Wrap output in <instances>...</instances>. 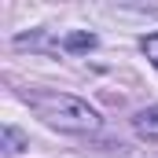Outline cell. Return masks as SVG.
I'll list each match as a JSON object with an SVG mask.
<instances>
[{"instance_id":"obj_1","label":"cell","mask_w":158,"mask_h":158,"mask_svg":"<svg viewBox=\"0 0 158 158\" xmlns=\"http://www.w3.org/2000/svg\"><path fill=\"white\" fill-rule=\"evenodd\" d=\"M30 107L48 125H55L63 132H96L99 129V114L85 99L66 96V92H33L30 96Z\"/></svg>"},{"instance_id":"obj_2","label":"cell","mask_w":158,"mask_h":158,"mask_svg":"<svg viewBox=\"0 0 158 158\" xmlns=\"http://www.w3.org/2000/svg\"><path fill=\"white\" fill-rule=\"evenodd\" d=\"M132 129H136L140 136H147V140H158V107L140 110V114L132 118Z\"/></svg>"},{"instance_id":"obj_3","label":"cell","mask_w":158,"mask_h":158,"mask_svg":"<svg viewBox=\"0 0 158 158\" xmlns=\"http://www.w3.org/2000/svg\"><path fill=\"white\" fill-rule=\"evenodd\" d=\"M63 44H66L70 52H88V48H96V37H92V33H66Z\"/></svg>"},{"instance_id":"obj_4","label":"cell","mask_w":158,"mask_h":158,"mask_svg":"<svg viewBox=\"0 0 158 158\" xmlns=\"http://www.w3.org/2000/svg\"><path fill=\"white\" fill-rule=\"evenodd\" d=\"M0 140H4V151H7V155H15V151H22V132H19V129H11V125H4V129H0Z\"/></svg>"},{"instance_id":"obj_5","label":"cell","mask_w":158,"mask_h":158,"mask_svg":"<svg viewBox=\"0 0 158 158\" xmlns=\"http://www.w3.org/2000/svg\"><path fill=\"white\" fill-rule=\"evenodd\" d=\"M140 48H143V55L151 59V66L158 70V33H151V37H143V40H140Z\"/></svg>"}]
</instances>
